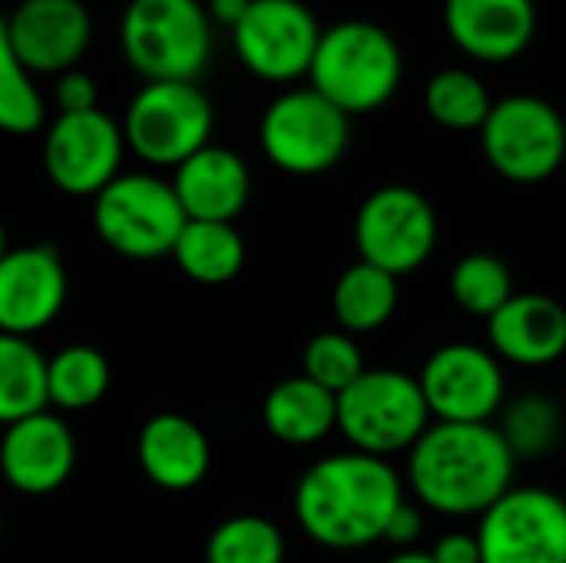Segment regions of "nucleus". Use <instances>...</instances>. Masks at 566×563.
<instances>
[{"label": "nucleus", "mask_w": 566, "mask_h": 563, "mask_svg": "<svg viewBox=\"0 0 566 563\" xmlns=\"http://www.w3.org/2000/svg\"><path fill=\"white\" fill-rule=\"evenodd\" d=\"M428 554L434 563H484L478 534H448Z\"/></svg>", "instance_id": "obj_35"}, {"label": "nucleus", "mask_w": 566, "mask_h": 563, "mask_svg": "<svg viewBox=\"0 0 566 563\" xmlns=\"http://www.w3.org/2000/svg\"><path fill=\"white\" fill-rule=\"evenodd\" d=\"M421 531H424V518H421L418 504H411V501L405 498V504H401V508L391 514V521H388L385 541L395 544V548H401V551H415L411 544L421 538Z\"/></svg>", "instance_id": "obj_34"}, {"label": "nucleus", "mask_w": 566, "mask_h": 563, "mask_svg": "<svg viewBox=\"0 0 566 563\" xmlns=\"http://www.w3.org/2000/svg\"><path fill=\"white\" fill-rule=\"evenodd\" d=\"M262 421L282 445H318L338 428V398L305 375L279 382L262 402Z\"/></svg>", "instance_id": "obj_22"}, {"label": "nucleus", "mask_w": 566, "mask_h": 563, "mask_svg": "<svg viewBox=\"0 0 566 563\" xmlns=\"http://www.w3.org/2000/svg\"><path fill=\"white\" fill-rule=\"evenodd\" d=\"M348 139V113H342L312 86H298L272 100L259 123L265 159L292 176H318L332 169L345 156Z\"/></svg>", "instance_id": "obj_8"}, {"label": "nucleus", "mask_w": 566, "mask_h": 563, "mask_svg": "<svg viewBox=\"0 0 566 563\" xmlns=\"http://www.w3.org/2000/svg\"><path fill=\"white\" fill-rule=\"evenodd\" d=\"M491 106H494L491 90L471 70L448 66V70L434 73L424 86V110L444 129H458V133L478 129L481 133L484 119L491 116Z\"/></svg>", "instance_id": "obj_27"}, {"label": "nucleus", "mask_w": 566, "mask_h": 563, "mask_svg": "<svg viewBox=\"0 0 566 563\" xmlns=\"http://www.w3.org/2000/svg\"><path fill=\"white\" fill-rule=\"evenodd\" d=\"M66 302V269L53 246L30 242L0 259V332L36 335L56 322Z\"/></svg>", "instance_id": "obj_16"}, {"label": "nucleus", "mask_w": 566, "mask_h": 563, "mask_svg": "<svg viewBox=\"0 0 566 563\" xmlns=\"http://www.w3.org/2000/svg\"><path fill=\"white\" fill-rule=\"evenodd\" d=\"M401 504L405 484L398 471L385 458L361 451L315 461L295 488L298 528L328 551H361L385 541Z\"/></svg>", "instance_id": "obj_1"}, {"label": "nucleus", "mask_w": 566, "mask_h": 563, "mask_svg": "<svg viewBox=\"0 0 566 563\" xmlns=\"http://www.w3.org/2000/svg\"><path fill=\"white\" fill-rule=\"evenodd\" d=\"M76 468V438L70 425L43 408L20 418L0 435V475L20 494H50Z\"/></svg>", "instance_id": "obj_17"}, {"label": "nucleus", "mask_w": 566, "mask_h": 563, "mask_svg": "<svg viewBox=\"0 0 566 563\" xmlns=\"http://www.w3.org/2000/svg\"><path fill=\"white\" fill-rule=\"evenodd\" d=\"M431 428V411L418 378L398 368H365L355 385L338 395V431L361 451L385 458L411 451Z\"/></svg>", "instance_id": "obj_5"}, {"label": "nucleus", "mask_w": 566, "mask_h": 563, "mask_svg": "<svg viewBox=\"0 0 566 563\" xmlns=\"http://www.w3.org/2000/svg\"><path fill=\"white\" fill-rule=\"evenodd\" d=\"M7 30L30 76L76 70L93 40V20L83 0H20L7 17Z\"/></svg>", "instance_id": "obj_15"}, {"label": "nucleus", "mask_w": 566, "mask_h": 563, "mask_svg": "<svg viewBox=\"0 0 566 563\" xmlns=\"http://www.w3.org/2000/svg\"><path fill=\"white\" fill-rule=\"evenodd\" d=\"M484 563H566V501L547 488H511L481 514Z\"/></svg>", "instance_id": "obj_11"}, {"label": "nucleus", "mask_w": 566, "mask_h": 563, "mask_svg": "<svg viewBox=\"0 0 566 563\" xmlns=\"http://www.w3.org/2000/svg\"><path fill=\"white\" fill-rule=\"evenodd\" d=\"M418 385L424 392L434 421L484 425L504 405V368L501 358L471 342L441 345L421 368Z\"/></svg>", "instance_id": "obj_14"}, {"label": "nucleus", "mask_w": 566, "mask_h": 563, "mask_svg": "<svg viewBox=\"0 0 566 563\" xmlns=\"http://www.w3.org/2000/svg\"><path fill=\"white\" fill-rule=\"evenodd\" d=\"M172 189L189 219L235 222L252 196V176L239 153L209 143L176 166Z\"/></svg>", "instance_id": "obj_20"}, {"label": "nucleus", "mask_w": 566, "mask_h": 563, "mask_svg": "<svg viewBox=\"0 0 566 563\" xmlns=\"http://www.w3.org/2000/svg\"><path fill=\"white\" fill-rule=\"evenodd\" d=\"M514 471L517 458L491 421H431L408 451L415 501L448 518H481L514 488Z\"/></svg>", "instance_id": "obj_2"}, {"label": "nucleus", "mask_w": 566, "mask_h": 563, "mask_svg": "<svg viewBox=\"0 0 566 563\" xmlns=\"http://www.w3.org/2000/svg\"><path fill=\"white\" fill-rule=\"evenodd\" d=\"M481 146L494 173L511 183H544L566 159L564 116L541 96L514 93L491 106L481 126Z\"/></svg>", "instance_id": "obj_9"}, {"label": "nucleus", "mask_w": 566, "mask_h": 563, "mask_svg": "<svg viewBox=\"0 0 566 563\" xmlns=\"http://www.w3.org/2000/svg\"><path fill=\"white\" fill-rule=\"evenodd\" d=\"M398 309V279L385 269H375L368 262H352L335 289H332V312L342 332L348 335H368L391 322Z\"/></svg>", "instance_id": "obj_23"}, {"label": "nucleus", "mask_w": 566, "mask_h": 563, "mask_svg": "<svg viewBox=\"0 0 566 563\" xmlns=\"http://www.w3.org/2000/svg\"><path fill=\"white\" fill-rule=\"evenodd\" d=\"M444 27L454 46L481 63L521 56L537 33L534 0H444Z\"/></svg>", "instance_id": "obj_18"}, {"label": "nucleus", "mask_w": 566, "mask_h": 563, "mask_svg": "<svg viewBox=\"0 0 566 563\" xmlns=\"http://www.w3.org/2000/svg\"><path fill=\"white\" fill-rule=\"evenodd\" d=\"M385 563H434L431 561V554H424V551H401V554H395L391 561Z\"/></svg>", "instance_id": "obj_37"}, {"label": "nucleus", "mask_w": 566, "mask_h": 563, "mask_svg": "<svg viewBox=\"0 0 566 563\" xmlns=\"http://www.w3.org/2000/svg\"><path fill=\"white\" fill-rule=\"evenodd\" d=\"M53 96H56V106H60V113H86V110H99L96 106V80L86 73V70H66V73H60L56 76V90H53Z\"/></svg>", "instance_id": "obj_33"}, {"label": "nucleus", "mask_w": 566, "mask_h": 563, "mask_svg": "<svg viewBox=\"0 0 566 563\" xmlns=\"http://www.w3.org/2000/svg\"><path fill=\"white\" fill-rule=\"evenodd\" d=\"M136 455L143 475L163 491H192L206 481L212 465V445L206 431L176 411L153 415L139 428Z\"/></svg>", "instance_id": "obj_21"}, {"label": "nucleus", "mask_w": 566, "mask_h": 563, "mask_svg": "<svg viewBox=\"0 0 566 563\" xmlns=\"http://www.w3.org/2000/svg\"><path fill=\"white\" fill-rule=\"evenodd\" d=\"M7 256V232H3V226H0V259Z\"/></svg>", "instance_id": "obj_38"}, {"label": "nucleus", "mask_w": 566, "mask_h": 563, "mask_svg": "<svg viewBox=\"0 0 566 563\" xmlns=\"http://www.w3.org/2000/svg\"><path fill=\"white\" fill-rule=\"evenodd\" d=\"M126 63L146 80H189L212 56V20L199 0H129L119 17Z\"/></svg>", "instance_id": "obj_4"}, {"label": "nucleus", "mask_w": 566, "mask_h": 563, "mask_svg": "<svg viewBox=\"0 0 566 563\" xmlns=\"http://www.w3.org/2000/svg\"><path fill=\"white\" fill-rule=\"evenodd\" d=\"M361 372H365V358H361L358 338L342 329L318 332L302 352V375L322 385L325 392H332L335 398L348 385H355Z\"/></svg>", "instance_id": "obj_32"}, {"label": "nucleus", "mask_w": 566, "mask_h": 563, "mask_svg": "<svg viewBox=\"0 0 566 563\" xmlns=\"http://www.w3.org/2000/svg\"><path fill=\"white\" fill-rule=\"evenodd\" d=\"M206 563H285V538L269 518L235 514L209 534Z\"/></svg>", "instance_id": "obj_29"}, {"label": "nucleus", "mask_w": 566, "mask_h": 563, "mask_svg": "<svg viewBox=\"0 0 566 563\" xmlns=\"http://www.w3.org/2000/svg\"><path fill=\"white\" fill-rule=\"evenodd\" d=\"M50 408L46 358L23 335L0 332V428Z\"/></svg>", "instance_id": "obj_25"}, {"label": "nucleus", "mask_w": 566, "mask_h": 563, "mask_svg": "<svg viewBox=\"0 0 566 563\" xmlns=\"http://www.w3.org/2000/svg\"><path fill=\"white\" fill-rule=\"evenodd\" d=\"M491 352L504 362L541 368L566 355V305L554 295L514 292V299L488 319Z\"/></svg>", "instance_id": "obj_19"}, {"label": "nucleus", "mask_w": 566, "mask_h": 563, "mask_svg": "<svg viewBox=\"0 0 566 563\" xmlns=\"http://www.w3.org/2000/svg\"><path fill=\"white\" fill-rule=\"evenodd\" d=\"M318 40L322 27L302 0H252L232 30L242 66L269 83L308 76Z\"/></svg>", "instance_id": "obj_12"}, {"label": "nucleus", "mask_w": 566, "mask_h": 563, "mask_svg": "<svg viewBox=\"0 0 566 563\" xmlns=\"http://www.w3.org/2000/svg\"><path fill=\"white\" fill-rule=\"evenodd\" d=\"M40 126H43V100L33 86V76L23 70L10 43L7 17L0 13V129L23 136Z\"/></svg>", "instance_id": "obj_30"}, {"label": "nucleus", "mask_w": 566, "mask_h": 563, "mask_svg": "<svg viewBox=\"0 0 566 563\" xmlns=\"http://www.w3.org/2000/svg\"><path fill=\"white\" fill-rule=\"evenodd\" d=\"M249 7H252V0H209V20L212 23H222V27H229V30H235V23L249 13Z\"/></svg>", "instance_id": "obj_36"}, {"label": "nucleus", "mask_w": 566, "mask_h": 563, "mask_svg": "<svg viewBox=\"0 0 566 563\" xmlns=\"http://www.w3.org/2000/svg\"><path fill=\"white\" fill-rule=\"evenodd\" d=\"M109 392V362L93 345H66L46 358V398L56 411H86Z\"/></svg>", "instance_id": "obj_26"}, {"label": "nucleus", "mask_w": 566, "mask_h": 563, "mask_svg": "<svg viewBox=\"0 0 566 563\" xmlns=\"http://www.w3.org/2000/svg\"><path fill=\"white\" fill-rule=\"evenodd\" d=\"M126 153L123 123L103 110L56 113L43 136V169L66 196H96L119 176Z\"/></svg>", "instance_id": "obj_13"}, {"label": "nucleus", "mask_w": 566, "mask_h": 563, "mask_svg": "<svg viewBox=\"0 0 566 563\" xmlns=\"http://www.w3.org/2000/svg\"><path fill=\"white\" fill-rule=\"evenodd\" d=\"M501 435L514 458H544L560 441V408L547 395H521L504 411Z\"/></svg>", "instance_id": "obj_31"}, {"label": "nucleus", "mask_w": 566, "mask_h": 563, "mask_svg": "<svg viewBox=\"0 0 566 563\" xmlns=\"http://www.w3.org/2000/svg\"><path fill=\"white\" fill-rule=\"evenodd\" d=\"M358 259L395 279L418 272L438 246V212L411 186H381L355 212Z\"/></svg>", "instance_id": "obj_10"}, {"label": "nucleus", "mask_w": 566, "mask_h": 563, "mask_svg": "<svg viewBox=\"0 0 566 563\" xmlns=\"http://www.w3.org/2000/svg\"><path fill=\"white\" fill-rule=\"evenodd\" d=\"M401 46L371 20H342L322 30L308 80L342 113L358 116L385 106L401 83Z\"/></svg>", "instance_id": "obj_3"}, {"label": "nucleus", "mask_w": 566, "mask_h": 563, "mask_svg": "<svg viewBox=\"0 0 566 563\" xmlns=\"http://www.w3.org/2000/svg\"><path fill=\"white\" fill-rule=\"evenodd\" d=\"M176 265L199 285H226L245 265V242L235 222H199L189 219L172 249Z\"/></svg>", "instance_id": "obj_24"}, {"label": "nucleus", "mask_w": 566, "mask_h": 563, "mask_svg": "<svg viewBox=\"0 0 566 563\" xmlns=\"http://www.w3.org/2000/svg\"><path fill=\"white\" fill-rule=\"evenodd\" d=\"M212 103L189 80L146 83L126 106V146L149 166H179L212 136Z\"/></svg>", "instance_id": "obj_7"}, {"label": "nucleus", "mask_w": 566, "mask_h": 563, "mask_svg": "<svg viewBox=\"0 0 566 563\" xmlns=\"http://www.w3.org/2000/svg\"><path fill=\"white\" fill-rule=\"evenodd\" d=\"M189 216L172 183L153 173H119L93 196L96 236L126 259L172 256Z\"/></svg>", "instance_id": "obj_6"}, {"label": "nucleus", "mask_w": 566, "mask_h": 563, "mask_svg": "<svg viewBox=\"0 0 566 563\" xmlns=\"http://www.w3.org/2000/svg\"><path fill=\"white\" fill-rule=\"evenodd\" d=\"M451 299L458 309L478 319L497 315L514 299V279L501 256L494 252H471L458 259L451 269Z\"/></svg>", "instance_id": "obj_28"}]
</instances>
